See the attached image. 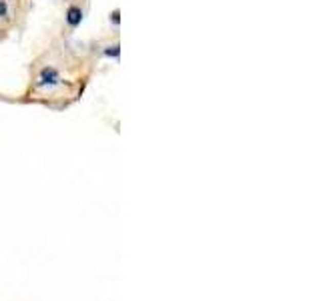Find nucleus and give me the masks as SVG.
Returning <instances> with one entry per match:
<instances>
[{
    "label": "nucleus",
    "instance_id": "nucleus-1",
    "mask_svg": "<svg viewBox=\"0 0 321 301\" xmlns=\"http://www.w3.org/2000/svg\"><path fill=\"white\" fill-rule=\"evenodd\" d=\"M61 83V76H58V72L54 69H43L41 72V76H38V87H54V85H58Z\"/></svg>",
    "mask_w": 321,
    "mask_h": 301
},
{
    "label": "nucleus",
    "instance_id": "nucleus-2",
    "mask_svg": "<svg viewBox=\"0 0 321 301\" xmlns=\"http://www.w3.org/2000/svg\"><path fill=\"white\" fill-rule=\"evenodd\" d=\"M81 21H83V10H81L78 6H70L69 12H67V23H69L70 26H78Z\"/></svg>",
    "mask_w": 321,
    "mask_h": 301
},
{
    "label": "nucleus",
    "instance_id": "nucleus-4",
    "mask_svg": "<svg viewBox=\"0 0 321 301\" xmlns=\"http://www.w3.org/2000/svg\"><path fill=\"white\" fill-rule=\"evenodd\" d=\"M6 10H8V8H6V2H4V0H0V16H4V14H6Z\"/></svg>",
    "mask_w": 321,
    "mask_h": 301
},
{
    "label": "nucleus",
    "instance_id": "nucleus-3",
    "mask_svg": "<svg viewBox=\"0 0 321 301\" xmlns=\"http://www.w3.org/2000/svg\"><path fill=\"white\" fill-rule=\"evenodd\" d=\"M118 52H121V50H118V45H115V47H109L107 50H105V54H107V56H118Z\"/></svg>",
    "mask_w": 321,
    "mask_h": 301
},
{
    "label": "nucleus",
    "instance_id": "nucleus-5",
    "mask_svg": "<svg viewBox=\"0 0 321 301\" xmlns=\"http://www.w3.org/2000/svg\"><path fill=\"white\" fill-rule=\"evenodd\" d=\"M111 21H113L115 24H118V10H115V12L111 14Z\"/></svg>",
    "mask_w": 321,
    "mask_h": 301
}]
</instances>
